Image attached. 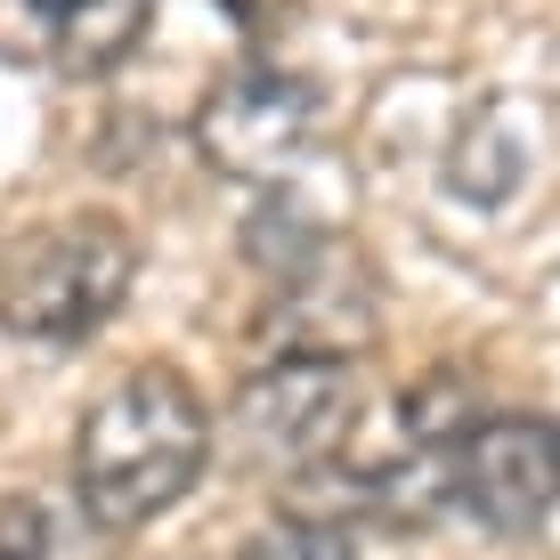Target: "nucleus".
Masks as SVG:
<instances>
[{"label": "nucleus", "mask_w": 560, "mask_h": 560, "mask_svg": "<svg viewBox=\"0 0 560 560\" xmlns=\"http://www.w3.org/2000/svg\"><path fill=\"white\" fill-rule=\"evenodd\" d=\"M211 463V407L179 365H130L73 431V504L98 528H147Z\"/></svg>", "instance_id": "f257e3e1"}, {"label": "nucleus", "mask_w": 560, "mask_h": 560, "mask_svg": "<svg viewBox=\"0 0 560 560\" xmlns=\"http://www.w3.org/2000/svg\"><path fill=\"white\" fill-rule=\"evenodd\" d=\"M130 277H139V244L114 211H57L49 228L0 253V334L73 350L130 301Z\"/></svg>", "instance_id": "f03ea898"}, {"label": "nucleus", "mask_w": 560, "mask_h": 560, "mask_svg": "<svg viewBox=\"0 0 560 560\" xmlns=\"http://www.w3.org/2000/svg\"><path fill=\"white\" fill-rule=\"evenodd\" d=\"M358 431V358H268L228 407V463L277 488H308Z\"/></svg>", "instance_id": "7ed1b4c3"}, {"label": "nucleus", "mask_w": 560, "mask_h": 560, "mask_svg": "<svg viewBox=\"0 0 560 560\" xmlns=\"http://www.w3.org/2000/svg\"><path fill=\"white\" fill-rule=\"evenodd\" d=\"M447 504L488 536H528L560 512V422L488 415L447 439Z\"/></svg>", "instance_id": "20e7f679"}, {"label": "nucleus", "mask_w": 560, "mask_h": 560, "mask_svg": "<svg viewBox=\"0 0 560 560\" xmlns=\"http://www.w3.org/2000/svg\"><path fill=\"white\" fill-rule=\"evenodd\" d=\"M308 130H317V82H308V73H284V66H260V57L236 66V73H220L203 114H196L203 163L228 171V179H260V187H277L284 171H293Z\"/></svg>", "instance_id": "39448f33"}, {"label": "nucleus", "mask_w": 560, "mask_h": 560, "mask_svg": "<svg viewBox=\"0 0 560 560\" xmlns=\"http://www.w3.org/2000/svg\"><path fill=\"white\" fill-rule=\"evenodd\" d=\"M260 341H268V358H358L374 341V284L365 277L341 284V244H334L317 268L268 284Z\"/></svg>", "instance_id": "423d86ee"}, {"label": "nucleus", "mask_w": 560, "mask_h": 560, "mask_svg": "<svg viewBox=\"0 0 560 560\" xmlns=\"http://www.w3.org/2000/svg\"><path fill=\"white\" fill-rule=\"evenodd\" d=\"M147 25H154V0H49V66L73 82L114 73L147 42Z\"/></svg>", "instance_id": "0eeeda50"}, {"label": "nucleus", "mask_w": 560, "mask_h": 560, "mask_svg": "<svg viewBox=\"0 0 560 560\" xmlns=\"http://www.w3.org/2000/svg\"><path fill=\"white\" fill-rule=\"evenodd\" d=\"M244 253H253V268L268 284H284V277H301V268H317L325 253H334V228H325L293 187H268L260 211L244 220Z\"/></svg>", "instance_id": "6e6552de"}, {"label": "nucleus", "mask_w": 560, "mask_h": 560, "mask_svg": "<svg viewBox=\"0 0 560 560\" xmlns=\"http://www.w3.org/2000/svg\"><path fill=\"white\" fill-rule=\"evenodd\" d=\"M98 520L57 512L49 495H0V560H106Z\"/></svg>", "instance_id": "1a4fd4ad"}, {"label": "nucleus", "mask_w": 560, "mask_h": 560, "mask_svg": "<svg viewBox=\"0 0 560 560\" xmlns=\"http://www.w3.org/2000/svg\"><path fill=\"white\" fill-rule=\"evenodd\" d=\"M520 171H528V139L512 130L504 106H488L471 130H463V147H455V163H447V187H455L463 203H504L512 187H520Z\"/></svg>", "instance_id": "9d476101"}, {"label": "nucleus", "mask_w": 560, "mask_h": 560, "mask_svg": "<svg viewBox=\"0 0 560 560\" xmlns=\"http://www.w3.org/2000/svg\"><path fill=\"white\" fill-rule=\"evenodd\" d=\"M236 560H358V536H350V520L284 512V520H268Z\"/></svg>", "instance_id": "9b49d317"}, {"label": "nucleus", "mask_w": 560, "mask_h": 560, "mask_svg": "<svg viewBox=\"0 0 560 560\" xmlns=\"http://www.w3.org/2000/svg\"><path fill=\"white\" fill-rule=\"evenodd\" d=\"M49 57V0H0V66Z\"/></svg>", "instance_id": "f8f14e48"}, {"label": "nucleus", "mask_w": 560, "mask_h": 560, "mask_svg": "<svg viewBox=\"0 0 560 560\" xmlns=\"http://www.w3.org/2000/svg\"><path fill=\"white\" fill-rule=\"evenodd\" d=\"M220 9H228V16H236V25H244V33H268V0H220Z\"/></svg>", "instance_id": "ddd939ff"}]
</instances>
